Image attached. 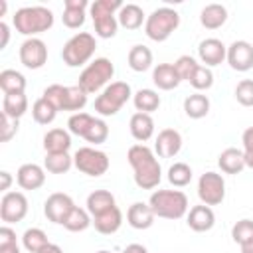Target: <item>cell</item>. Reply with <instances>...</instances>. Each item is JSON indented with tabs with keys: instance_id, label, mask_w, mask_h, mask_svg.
I'll return each mask as SVG.
<instances>
[{
	"instance_id": "cell-33",
	"label": "cell",
	"mask_w": 253,
	"mask_h": 253,
	"mask_svg": "<svg viewBox=\"0 0 253 253\" xmlns=\"http://www.w3.org/2000/svg\"><path fill=\"white\" fill-rule=\"evenodd\" d=\"M73 166V156L69 152H47L43 158V168L49 174H65Z\"/></svg>"
},
{
	"instance_id": "cell-49",
	"label": "cell",
	"mask_w": 253,
	"mask_h": 253,
	"mask_svg": "<svg viewBox=\"0 0 253 253\" xmlns=\"http://www.w3.org/2000/svg\"><path fill=\"white\" fill-rule=\"evenodd\" d=\"M10 243H16V231L8 225H2L0 227V245H10Z\"/></svg>"
},
{
	"instance_id": "cell-21",
	"label": "cell",
	"mask_w": 253,
	"mask_h": 253,
	"mask_svg": "<svg viewBox=\"0 0 253 253\" xmlns=\"http://www.w3.org/2000/svg\"><path fill=\"white\" fill-rule=\"evenodd\" d=\"M152 81L158 89L162 91H172L180 85V77H178V71L174 67V63H158L154 69H152Z\"/></svg>"
},
{
	"instance_id": "cell-5",
	"label": "cell",
	"mask_w": 253,
	"mask_h": 253,
	"mask_svg": "<svg viewBox=\"0 0 253 253\" xmlns=\"http://www.w3.org/2000/svg\"><path fill=\"white\" fill-rule=\"evenodd\" d=\"M95 49H97L95 36L89 32H79L65 42L61 49V59L67 67H81L85 63H91Z\"/></svg>"
},
{
	"instance_id": "cell-35",
	"label": "cell",
	"mask_w": 253,
	"mask_h": 253,
	"mask_svg": "<svg viewBox=\"0 0 253 253\" xmlns=\"http://www.w3.org/2000/svg\"><path fill=\"white\" fill-rule=\"evenodd\" d=\"M91 223H93V217H91V213H89L87 210H83V208L75 206V208L69 211L67 219L63 221V227H65L67 231L79 233V231H85V229H87Z\"/></svg>"
},
{
	"instance_id": "cell-17",
	"label": "cell",
	"mask_w": 253,
	"mask_h": 253,
	"mask_svg": "<svg viewBox=\"0 0 253 253\" xmlns=\"http://www.w3.org/2000/svg\"><path fill=\"white\" fill-rule=\"evenodd\" d=\"M16 182L22 190H38L45 182V168L34 162L22 164L16 172Z\"/></svg>"
},
{
	"instance_id": "cell-50",
	"label": "cell",
	"mask_w": 253,
	"mask_h": 253,
	"mask_svg": "<svg viewBox=\"0 0 253 253\" xmlns=\"http://www.w3.org/2000/svg\"><path fill=\"white\" fill-rule=\"evenodd\" d=\"M0 36H2V40H0V49H4V47L8 45V40H10V28H8L6 22H0Z\"/></svg>"
},
{
	"instance_id": "cell-38",
	"label": "cell",
	"mask_w": 253,
	"mask_h": 253,
	"mask_svg": "<svg viewBox=\"0 0 253 253\" xmlns=\"http://www.w3.org/2000/svg\"><path fill=\"white\" fill-rule=\"evenodd\" d=\"M32 117H34V121L38 125H51L55 121V117H57V109L51 103H47L43 97H40L32 105Z\"/></svg>"
},
{
	"instance_id": "cell-37",
	"label": "cell",
	"mask_w": 253,
	"mask_h": 253,
	"mask_svg": "<svg viewBox=\"0 0 253 253\" xmlns=\"http://www.w3.org/2000/svg\"><path fill=\"white\" fill-rule=\"evenodd\" d=\"M22 245H24L26 251H30V253H40L42 249H45V247L49 245V241H47V235H45L43 229H40V227H30V229H26L24 235H22Z\"/></svg>"
},
{
	"instance_id": "cell-42",
	"label": "cell",
	"mask_w": 253,
	"mask_h": 253,
	"mask_svg": "<svg viewBox=\"0 0 253 253\" xmlns=\"http://www.w3.org/2000/svg\"><path fill=\"white\" fill-rule=\"evenodd\" d=\"M190 85L196 89V93H200V91H208V89L213 85V73H211V69L206 67V65H200V67L196 69V73L192 75Z\"/></svg>"
},
{
	"instance_id": "cell-12",
	"label": "cell",
	"mask_w": 253,
	"mask_h": 253,
	"mask_svg": "<svg viewBox=\"0 0 253 253\" xmlns=\"http://www.w3.org/2000/svg\"><path fill=\"white\" fill-rule=\"evenodd\" d=\"M28 213V198L22 192H6L0 200V219L4 223H18Z\"/></svg>"
},
{
	"instance_id": "cell-46",
	"label": "cell",
	"mask_w": 253,
	"mask_h": 253,
	"mask_svg": "<svg viewBox=\"0 0 253 253\" xmlns=\"http://www.w3.org/2000/svg\"><path fill=\"white\" fill-rule=\"evenodd\" d=\"M235 99L243 107H253V79H241L235 87Z\"/></svg>"
},
{
	"instance_id": "cell-28",
	"label": "cell",
	"mask_w": 253,
	"mask_h": 253,
	"mask_svg": "<svg viewBox=\"0 0 253 253\" xmlns=\"http://www.w3.org/2000/svg\"><path fill=\"white\" fill-rule=\"evenodd\" d=\"M227 22V8L221 4H208L200 12V24L208 30H217Z\"/></svg>"
},
{
	"instance_id": "cell-48",
	"label": "cell",
	"mask_w": 253,
	"mask_h": 253,
	"mask_svg": "<svg viewBox=\"0 0 253 253\" xmlns=\"http://www.w3.org/2000/svg\"><path fill=\"white\" fill-rule=\"evenodd\" d=\"M16 132H18V121L2 115V119H0V140L8 142L12 136H16Z\"/></svg>"
},
{
	"instance_id": "cell-20",
	"label": "cell",
	"mask_w": 253,
	"mask_h": 253,
	"mask_svg": "<svg viewBox=\"0 0 253 253\" xmlns=\"http://www.w3.org/2000/svg\"><path fill=\"white\" fill-rule=\"evenodd\" d=\"M154 211L144 202H134L126 211V221L132 229H148L154 223Z\"/></svg>"
},
{
	"instance_id": "cell-36",
	"label": "cell",
	"mask_w": 253,
	"mask_h": 253,
	"mask_svg": "<svg viewBox=\"0 0 253 253\" xmlns=\"http://www.w3.org/2000/svg\"><path fill=\"white\" fill-rule=\"evenodd\" d=\"M85 105H87V93L79 85H71V87L65 85V99H63L61 111H71L75 115V113H81Z\"/></svg>"
},
{
	"instance_id": "cell-16",
	"label": "cell",
	"mask_w": 253,
	"mask_h": 253,
	"mask_svg": "<svg viewBox=\"0 0 253 253\" xmlns=\"http://www.w3.org/2000/svg\"><path fill=\"white\" fill-rule=\"evenodd\" d=\"M182 148V134L176 128H162L154 142V152L160 158H172Z\"/></svg>"
},
{
	"instance_id": "cell-32",
	"label": "cell",
	"mask_w": 253,
	"mask_h": 253,
	"mask_svg": "<svg viewBox=\"0 0 253 253\" xmlns=\"http://www.w3.org/2000/svg\"><path fill=\"white\" fill-rule=\"evenodd\" d=\"M184 113L190 119H204L210 113V99L202 93H192L184 99Z\"/></svg>"
},
{
	"instance_id": "cell-40",
	"label": "cell",
	"mask_w": 253,
	"mask_h": 253,
	"mask_svg": "<svg viewBox=\"0 0 253 253\" xmlns=\"http://www.w3.org/2000/svg\"><path fill=\"white\" fill-rule=\"evenodd\" d=\"M168 182L176 188H184L192 182V168L186 162H174L168 168Z\"/></svg>"
},
{
	"instance_id": "cell-14",
	"label": "cell",
	"mask_w": 253,
	"mask_h": 253,
	"mask_svg": "<svg viewBox=\"0 0 253 253\" xmlns=\"http://www.w3.org/2000/svg\"><path fill=\"white\" fill-rule=\"evenodd\" d=\"M227 63L233 71L245 73L253 69V43L245 40H235L233 43L227 45Z\"/></svg>"
},
{
	"instance_id": "cell-3",
	"label": "cell",
	"mask_w": 253,
	"mask_h": 253,
	"mask_svg": "<svg viewBox=\"0 0 253 253\" xmlns=\"http://www.w3.org/2000/svg\"><path fill=\"white\" fill-rule=\"evenodd\" d=\"M148 206L152 208L156 217L164 219H180L188 213V196L182 190H156L148 198Z\"/></svg>"
},
{
	"instance_id": "cell-24",
	"label": "cell",
	"mask_w": 253,
	"mask_h": 253,
	"mask_svg": "<svg viewBox=\"0 0 253 253\" xmlns=\"http://www.w3.org/2000/svg\"><path fill=\"white\" fill-rule=\"evenodd\" d=\"M71 148V132L65 128H51L43 134V150L47 152H67Z\"/></svg>"
},
{
	"instance_id": "cell-13",
	"label": "cell",
	"mask_w": 253,
	"mask_h": 253,
	"mask_svg": "<svg viewBox=\"0 0 253 253\" xmlns=\"http://www.w3.org/2000/svg\"><path fill=\"white\" fill-rule=\"evenodd\" d=\"M75 208L73 200L69 194H63V192H55L51 196H47V200L43 202V213L45 217L51 221V223H57V225H63V221L67 219L69 211Z\"/></svg>"
},
{
	"instance_id": "cell-18",
	"label": "cell",
	"mask_w": 253,
	"mask_h": 253,
	"mask_svg": "<svg viewBox=\"0 0 253 253\" xmlns=\"http://www.w3.org/2000/svg\"><path fill=\"white\" fill-rule=\"evenodd\" d=\"M186 223L192 231L204 233V231H210L215 225V213L210 206L200 204V206L190 208V211L186 213Z\"/></svg>"
},
{
	"instance_id": "cell-15",
	"label": "cell",
	"mask_w": 253,
	"mask_h": 253,
	"mask_svg": "<svg viewBox=\"0 0 253 253\" xmlns=\"http://www.w3.org/2000/svg\"><path fill=\"white\" fill-rule=\"evenodd\" d=\"M198 57L206 67H215L225 61L227 57V45L217 38H206L198 45Z\"/></svg>"
},
{
	"instance_id": "cell-43",
	"label": "cell",
	"mask_w": 253,
	"mask_h": 253,
	"mask_svg": "<svg viewBox=\"0 0 253 253\" xmlns=\"http://www.w3.org/2000/svg\"><path fill=\"white\" fill-rule=\"evenodd\" d=\"M174 67H176L178 77H180L182 81H190L192 75L196 73V69L200 67V63H198L196 57H192V55H180V57L174 61Z\"/></svg>"
},
{
	"instance_id": "cell-44",
	"label": "cell",
	"mask_w": 253,
	"mask_h": 253,
	"mask_svg": "<svg viewBox=\"0 0 253 253\" xmlns=\"http://www.w3.org/2000/svg\"><path fill=\"white\" fill-rule=\"evenodd\" d=\"M107 138H109V126H107V123L103 119H95L93 125H91V128L85 134V140L97 146V144H103Z\"/></svg>"
},
{
	"instance_id": "cell-41",
	"label": "cell",
	"mask_w": 253,
	"mask_h": 253,
	"mask_svg": "<svg viewBox=\"0 0 253 253\" xmlns=\"http://www.w3.org/2000/svg\"><path fill=\"white\" fill-rule=\"evenodd\" d=\"M231 239L241 247V245H247L253 241V219H239L237 223H233L231 227Z\"/></svg>"
},
{
	"instance_id": "cell-4",
	"label": "cell",
	"mask_w": 253,
	"mask_h": 253,
	"mask_svg": "<svg viewBox=\"0 0 253 253\" xmlns=\"http://www.w3.org/2000/svg\"><path fill=\"white\" fill-rule=\"evenodd\" d=\"M123 8L121 0H95L89 6L91 18H93V26H95V34L103 40L115 38L117 30H119V20L117 14Z\"/></svg>"
},
{
	"instance_id": "cell-9",
	"label": "cell",
	"mask_w": 253,
	"mask_h": 253,
	"mask_svg": "<svg viewBox=\"0 0 253 253\" xmlns=\"http://www.w3.org/2000/svg\"><path fill=\"white\" fill-rule=\"evenodd\" d=\"M73 166L91 178H99L109 170L111 162H109L107 152L93 148V146H81L73 154Z\"/></svg>"
},
{
	"instance_id": "cell-23",
	"label": "cell",
	"mask_w": 253,
	"mask_h": 253,
	"mask_svg": "<svg viewBox=\"0 0 253 253\" xmlns=\"http://www.w3.org/2000/svg\"><path fill=\"white\" fill-rule=\"evenodd\" d=\"M93 225H95V229H97L99 233H103V235H113V233H117V231L121 229V225H123V211L119 210V206H115V208L107 210L105 213L95 215V217H93Z\"/></svg>"
},
{
	"instance_id": "cell-27",
	"label": "cell",
	"mask_w": 253,
	"mask_h": 253,
	"mask_svg": "<svg viewBox=\"0 0 253 253\" xmlns=\"http://www.w3.org/2000/svg\"><path fill=\"white\" fill-rule=\"evenodd\" d=\"M117 20L119 26H123L125 30H138L146 22V16L138 4H123V8L117 14Z\"/></svg>"
},
{
	"instance_id": "cell-22",
	"label": "cell",
	"mask_w": 253,
	"mask_h": 253,
	"mask_svg": "<svg viewBox=\"0 0 253 253\" xmlns=\"http://www.w3.org/2000/svg\"><path fill=\"white\" fill-rule=\"evenodd\" d=\"M128 128H130V134L134 140H138L140 144H144L146 140L152 138L154 134V119L146 113H134L130 117V123H128Z\"/></svg>"
},
{
	"instance_id": "cell-34",
	"label": "cell",
	"mask_w": 253,
	"mask_h": 253,
	"mask_svg": "<svg viewBox=\"0 0 253 253\" xmlns=\"http://www.w3.org/2000/svg\"><path fill=\"white\" fill-rule=\"evenodd\" d=\"M0 89L4 91V95L24 93L26 91V77L16 69H4V71H0Z\"/></svg>"
},
{
	"instance_id": "cell-53",
	"label": "cell",
	"mask_w": 253,
	"mask_h": 253,
	"mask_svg": "<svg viewBox=\"0 0 253 253\" xmlns=\"http://www.w3.org/2000/svg\"><path fill=\"white\" fill-rule=\"evenodd\" d=\"M0 253H20L18 243H10V245H0Z\"/></svg>"
},
{
	"instance_id": "cell-31",
	"label": "cell",
	"mask_w": 253,
	"mask_h": 253,
	"mask_svg": "<svg viewBox=\"0 0 253 253\" xmlns=\"http://www.w3.org/2000/svg\"><path fill=\"white\" fill-rule=\"evenodd\" d=\"M132 103H134L136 113L150 115V113L158 111V107H160V95L154 89H138L132 95Z\"/></svg>"
},
{
	"instance_id": "cell-2",
	"label": "cell",
	"mask_w": 253,
	"mask_h": 253,
	"mask_svg": "<svg viewBox=\"0 0 253 253\" xmlns=\"http://www.w3.org/2000/svg\"><path fill=\"white\" fill-rule=\"evenodd\" d=\"M12 22L18 34L36 38L38 34L47 32L53 26V12L45 6H24L16 10Z\"/></svg>"
},
{
	"instance_id": "cell-11",
	"label": "cell",
	"mask_w": 253,
	"mask_h": 253,
	"mask_svg": "<svg viewBox=\"0 0 253 253\" xmlns=\"http://www.w3.org/2000/svg\"><path fill=\"white\" fill-rule=\"evenodd\" d=\"M20 61L28 69H42L47 61V45L40 38H28L22 42L18 49Z\"/></svg>"
},
{
	"instance_id": "cell-47",
	"label": "cell",
	"mask_w": 253,
	"mask_h": 253,
	"mask_svg": "<svg viewBox=\"0 0 253 253\" xmlns=\"http://www.w3.org/2000/svg\"><path fill=\"white\" fill-rule=\"evenodd\" d=\"M241 142H243V158H245V168L253 170V126L245 128L241 134Z\"/></svg>"
},
{
	"instance_id": "cell-1",
	"label": "cell",
	"mask_w": 253,
	"mask_h": 253,
	"mask_svg": "<svg viewBox=\"0 0 253 253\" xmlns=\"http://www.w3.org/2000/svg\"><path fill=\"white\" fill-rule=\"evenodd\" d=\"M128 164L134 172V184L140 190H154L162 180V168L156 152L146 144H132L126 152Z\"/></svg>"
},
{
	"instance_id": "cell-54",
	"label": "cell",
	"mask_w": 253,
	"mask_h": 253,
	"mask_svg": "<svg viewBox=\"0 0 253 253\" xmlns=\"http://www.w3.org/2000/svg\"><path fill=\"white\" fill-rule=\"evenodd\" d=\"M241 253H253V241L247 245H241Z\"/></svg>"
},
{
	"instance_id": "cell-29",
	"label": "cell",
	"mask_w": 253,
	"mask_h": 253,
	"mask_svg": "<svg viewBox=\"0 0 253 253\" xmlns=\"http://www.w3.org/2000/svg\"><path fill=\"white\" fill-rule=\"evenodd\" d=\"M152 59H154V57H152L150 47H146V45H142V43L132 45V47L128 49V55H126L128 67H130L132 71H136V73H142V71L150 69V67H152Z\"/></svg>"
},
{
	"instance_id": "cell-10",
	"label": "cell",
	"mask_w": 253,
	"mask_h": 253,
	"mask_svg": "<svg viewBox=\"0 0 253 253\" xmlns=\"http://www.w3.org/2000/svg\"><path fill=\"white\" fill-rule=\"evenodd\" d=\"M198 198L206 206H219L225 198V180L217 172H206L198 180Z\"/></svg>"
},
{
	"instance_id": "cell-25",
	"label": "cell",
	"mask_w": 253,
	"mask_h": 253,
	"mask_svg": "<svg viewBox=\"0 0 253 253\" xmlns=\"http://www.w3.org/2000/svg\"><path fill=\"white\" fill-rule=\"evenodd\" d=\"M85 206H87L85 210L91 213V217H95V215H101L107 210L115 208L117 202H115V196L109 190H95V192H91L87 196V204Z\"/></svg>"
},
{
	"instance_id": "cell-19",
	"label": "cell",
	"mask_w": 253,
	"mask_h": 253,
	"mask_svg": "<svg viewBox=\"0 0 253 253\" xmlns=\"http://www.w3.org/2000/svg\"><path fill=\"white\" fill-rule=\"evenodd\" d=\"M87 0H65L63 2V26L69 30H77L85 24V10H87Z\"/></svg>"
},
{
	"instance_id": "cell-52",
	"label": "cell",
	"mask_w": 253,
	"mask_h": 253,
	"mask_svg": "<svg viewBox=\"0 0 253 253\" xmlns=\"http://www.w3.org/2000/svg\"><path fill=\"white\" fill-rule=\"evenodd\" d=\"M123 253H148V249L144 245H140V243H130V245H126L123 249Z\"/></svg>"
},
{
	"instance_id": "cell-26",
	"label": "cell",
	"mask_w": 253,
	"mask_h": 253,
	"mask_svg": "<svg viewBox=\"0 0 253 253\" xmlns=\"http://www.w3.org/2000/svg\"><path fill=\"white\" fill-rule=\"evenodd\" d=\"M217 166L221 168L223 174H239L245 168V158H243V150L239 148H225L219 156H217Z\"/></svg>"
},
{
	"instance_id": "cell-7",
	"label": "cell",
	"mask_w": 253,
	"mask_h": 253,
	"mask_svg": "<svg viewBox=\"0 0 253 253\" xmlns=\"http://www.w3.org/2000/svg\"><path fill=\"white\" fill-rule=\"evenodd\" d=\"M132 89L126 81H111L101 95H97L95 99V113H99L101 117H113L117 115L125 103H128V99L132 97Z\"/></svg>"
},
{
	"instance_id": "cell-51",
	"label": "cell",
	"mask_w": 253,
	"mask_h": 253,
	"mask_svg": "<svg viewBox=\"0 0 253 253\" xmlns=\"http://www.w3.org/2000/svg\"><path fill=\"white\" fill-rule=\"evenodd\" d=\"M0 178H2V186H0V190L6 194V192L10 190V184H12V174L6 172V170H2V172H0Z\"/></svg>"
},
{
	"instance_id": "cell-6",
	"label": "cell",
	"mask_w": 253,
	"mask_h": 253,
	"mask_svg": "<svg viewBox=\"0 0 253 253\" xmlns=\"http://www.w3.org/2000/svg\"><path fill=\"white\" fill-rule=\"evenodd\" d=\"M180 26V14L174 8H156L144 22V34L152 42H166Z\"/></svg>"
},
{
	"instance_id": "cell-30",
	"label": "cell",
	"mask_w": 253,
	"mask_h": 253,
	"mask_svg": "<svg viewBox=\"0 0 253 253\" xmlns=\"http://www.w3.org/2000/svg\"><path fill=\"white\" fill-rule=\"evenodd\" d=\"M26 111H28V97H26V93L4 95V99H2V115L20 121V117H24Z\"/></svg>"
},
{
	"instance_id": "cell-39",
	"label": "cell",
	"mask_w": 253,
	"mask_h": 253,
	"mask_svg": "<svg viewBox=\"0 0 253 253\" xmlns=\"http://www.w3.org/2000/svg\"><path fill=\"white\" fill-rule=\"evenodd\" d=\"M93 121H95V117L89 115V113H83V111H81V113H75V115H71L69 121H67V130H69L71 134H75V136L85 138V134H87V130L91 128Z\"/></svg>"
},
{
	"instance_id": "cell-45",
	"label": "cell",
	"mask_w": 253,
	"mask_h": 253,
	"mask_svg": "<svg viewBox=\"0 0 253 253\" xmlns=\"http://www.w3.org/2000/svg\"><path fill=\"white\" fill-rule=\"evenodd\" d=\"M42 97H43L47 103H51L57 111H61V109H63V99H65V85L53 83V85H49V87L43 89Z\"/></svg>"
},
{
	"instance_id": "cell-8",
	"label": "cell",
	"mask_w": 253,
	"mask_h": 253,
	"mask_svg": "<svg viewBox=\"0 0 253 253\" xmlns=\"http://www.w3.org/2000/svg\"><path fill=\"white\" fill-rule=\"evenodd\" d=\"M115 75V65L109 57H95L79 75V87L91 95V93H97L101 91L103 87L109 85V81L113 79Z\"/></svg>"
},
{
	"instance_id": "cell-55",
	"label": "cell",
	"mask_w": 253,
	"mask_h": 253,
	"mask_svg": "<svg viewBox=\"0 0 253 253\" xmlns=\"http://www.w3.org/2000/svg\"><path fill=\"white\" fill-rule=\"evenodd\" d=\"M4 12H6V2L2 0V2H0V16H4Z\"/></svg>"
}]
</instances>
